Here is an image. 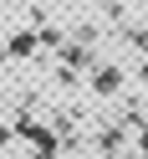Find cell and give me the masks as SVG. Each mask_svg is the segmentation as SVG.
<instances>
[{
  "label": "cell",
  "instance_id": "cell-1",
  "mask_svg": "<svg viewBox=\"0 0 148 159\" xmlns=\"http://www.w3.org/2000/svg\"><path fill=\"white\" fill-rule=\"evenodd\" d=\"M117 82H123V77H117L112 67H107V72H97V93H117Z\"/></svg>",
  "mask_w": 148,
  "mask_h": 159
}]
</instances>
